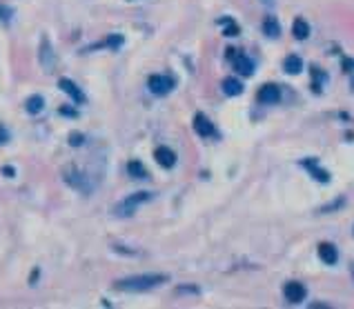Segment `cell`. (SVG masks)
Masks as SVG:
<instances>
[{"label": "cell", "instance_id": "obj_28", "mask_svg": "<svg viewBox=\"0 0 354 309\" xmlns=\"http://www.w3.org/2000/svg\"><path fill=\"white\" fill-rule=\"evenodd\" d=\"M60 113H65V116L67 113H69V116H76V111H71V109H60Z\"/></svg>", "mask_w": 354, "mask_h": 309}, {"label": "cell", "instance_id": "obj_6", "mask_svg": "<svg viewBox=\"0 0 354 309\" xmlns=\"http://www.w3.org/2000/svg\"><path fill=\"white\" fill-rule=\"evenodd\" d=\"M256 98H258V103H263V105H274V103H278V100H281V89H278V85H272V83L263 85V87L258 89Z\"/></svg>", "mask_w": 354, "mask_h": 309}, {"label": "cell", "instance_id": "obj_15", "mask_svg": "<svg viewBox=\"0 0 354 309\" xmlns=\"http://www.w3.org/2000/svg\"><path fill=\"white\" fill-rule=\"evenodd\" d=\"M263 31H265V36L276 38L278 33H281V25H278V20L274 18V16H265V20H263Z\"/></svg>", "mask_w": 354, "mask_h": 309}, {"label": "cell", "instance_id": "obj_20", "mask_svg": "<svg viewBox=\"0 0 354 309\" xmlns=\"http://www.w3.org/2000/svg\"><path fill=\"white\" fill-rule=\"evenodd\" d=\"M220 25H223L225 27V36H238V33H240V29H238V25L236 23H234V20L232 18H223V20H220Z\"/></svg>", "mask_w": 354, "mask_h": 309}, {"label": "cell", "instance_id": "obj_27", "mask_svg": "<svg viewBox=\"0 0 354 309\" xmlns=\"http://www.w3.org/2000/svg\"><path fill=\"white\" fill-rule=\"evenodd\" d=\"M3 171H5V176H9V178L13 176V169H11V167H5V169H3Z\"/></svg>", "mask_w": 354, "mask_h": 309}, {"label": "cell", "instance_id": "obj_8", "mask_svg": "<svg viewBox=\"0 0 354 309\" xmlns=\"http://www.w3.org/2000/svg\"><path fill=\"white\" fill-rule=\"evenodd\" d=\"M194 131H196L198 136H203V138L216 136V129H214V125L210 123V118L203 116V113H196V116H194Z\"/></svg>", "mask_w": 354, "mask_h": 309}, {"label": "cell", "instance_id": "obj_19", "mask_svg": "<svg viewBox=\"0 0 354 309\" xmlns=\"http://www.w3.org/2000/svg\"><path fill=\"white\" fill-rule=\"evenodd\" d=\"M27 111L29 113H40L43 111V107H45V100H43V96H31L29 100H27Z\"/></svg>", "mask_w": 354, "mask_h": 309}, {"label": "cell", "instance_id": "obj_24", "mask_svg": "<svg viewBox=\"0 0 354 309\" xmlns=\"http://www.w3.org/2000/svg\"><path fill=\"white\" fill-rule=\"evenodd\" d=\"M345 203V200L343 198H339L337 200V203H332V205H327V207H323V209H321V211H332V209H337V207H341V205H343Z\"/></svg>", "mask_w": 354, "mask_h": 309}, {"label": "cell", "instance_id": "obj_16", "mask_svg": "<svg viewBox=\"0 0 354 309\" xmlns=\"http://www.w3.org/2000/svg\"><path fill=\"white\" fill-rule=\"evenodd\" d=\"M283 69L287 73H301V69H303V60H301L299 56H287L283 60Z\"/></svg>", "mask_w": 354, "mask_h": 309}, {"label": "cell", "instance_id": "obj_2", "mask_svg": "<svg viewBox=\"0 0 354 309\" xmlns=\"http://www.w3.org/2000/svg\"><path fill=\"white\" fill-rule=\"evenodd\" d=\"M147 200H152V194L150 191L132 194V196H127L123 203H118L116 207H114V214H116V216H120V218H127V216H132V214L138 209V205L147 203Z\"/></svg>", "mask_w": 354, "mask_h": 309}, {"label": "cell", "instance_id": "obj_7", "mask_svg": "<svg viewBox=\"0 0 354 309\" xmlns=\"http://www.w3.org/2000/svg\"><path fill=\"white\" fill-rule=\"evenodd\" d=\"M58 87H60V89H63V91H65L67 96H69L76 105H83L85 100H87V98H85V93L80 91V87H78L76 83H71L69 78H60V80H58Z\"/></svg>", "mask_w": 354, "mask_h": 309}, {"label": "cell", "instance_id": "obj_3", "mask_svg": "<svg viewBox=\"0 0 354 309\" xmlns=\"http://www.w3.org/2000/svg\"><path fill=\"white\" fill-rule=\"evenodd\" d=\"M147 87H150V91L154 96H167L174 87V80L170 76H158V73H154V76H150V80H147Z\"/></svg>", "mask_w": 354, "mask_h": 309}, {"label": "cell", "instance_id": "obj_29", "mask_svg": "<svg viewBox=\"0 0 354 309\" xmlns=\"http://www.w3.org/2000/svg\"><path fill=\"white\" fill-rule=\"evenodd\" d=\"M260 5H265V7H270V5H274V0H258Z\"/></svg>", "mask_w": 354, "mask_h": 309}, {"label": "cell", "instance_id": "obj_5", "mask_svg": "<svg viewBox=\"0 0 354 309\" xmlns=\"http://www.w3.org/2000/svg\"><path fill=\"white\" fill-rule=\"evenodd\" d=\"M65 183L71 185L73 189L83 191V194H89L91 191V185L87 183V176H85V173H80V171H76V169H67L65 171Z\"/></svg>", "mask_w": 354, "mask_h": 309}, {"label": "cell", "instance_id": "obj_21", "mask_svg": "<svg viewBox=\"0 0 354 309\" xmlns=\"http://www.w3.org/2000/svg\"><path fill=\"white\" fill-rule=\"evenodd\" d=\"M120 45H123V36H118V33H116V36H109L105 40V47H109V49H118Z\"/></svg>", "mask_w": 354, "mask_h": 309}, {"label": "cell", "instance_id": "obj_22", "mask_svg": "<svg viewBox=\"0 0 354 309\" xmlns=\"http://www.w3.org/2000/svg\"><path fill=\"white\" fill-rule=\"evenodd\" d=\"M83 140H85L83 133H76V131L69 133V145L71 147H80V145H83Z\"/></svg>", "mask_w": 354, "mask_h": 309}, {"label": "cell", "instance_id": "obj_13", "mask_svg": "<svg viewBox=\"0 0 354 309\" xmlns=\"http://www.w3.org/2000/svg\"><path fill=\"white\" fill-rule=\"evenodd\" d=\"M234 67H236V71L240 73V76H252V71H254L252 60L247 56H243V53H238V56L234 58Z\"/></svg>", "mask_w": 354, "mask_h": 309}, {"label": "cell", "instance_id": "obj_11", "mask_svg": "<svg viewBox=\"0 0 354 309\" xmlns=\"http://www.w3.org/2000/svg\"><path fill=\"white\" fill-rule=\"evenodd\" d=\"M319 258L323 260L325 265H334L339 260V252H337V247L330 245V243H321L319 245Z\"/></svg>", "mask_w": 354, "mask_h": 309}, {"label": "cell", "instance_id": "obj_17", "mask_svg": "<svg viewBox=\"0 0 354 309\" xmlns=\"http://www.w3.org/2000/svg\"><path fill=\"white\" fill-rule=\"evenodd\" d=\"M223 91L227 93V96H238V93L243 91V85H240L236 78H225L223 80Z\"/></svg>", "mask_w": 354, "mask_h": 309}, {"label": "cell", "instance_id": "obj_25", "mask_svg": "<svg viewBox=\"0 0 354 309\" xmlns=\"http://www.w3.org/2000/svg\"><path fill=\"white\" fill-rule=\"evenodd\" d=\"M7 140H9V133H7V129L3 125H0V145H5Z\"/></svg>", "mask_w": 354, "mask_h": 309}, {"label": "cell", "instance_id": "obj_12", "mask_svg": "<svg viewBox=\"0 0 354 309\" xmlns=\"http://www.w3.org/2000/svg\"><path fill=\"white\" fill-rule=\"evenodd\" d=\"M51 45L49 40H47V36H43V40H40V63H43L45 69H51L53 65V53H51Z\"/></svg>", "mask_w": 354, "mask_h": 309}, {"label": "cell", "instance_id": "obj_9", "mask_svg": "<svg viewBox=\"0 0 354 309\" xmlns=\"http://www.w3.org/2000/svg\"><path fill=\"white\" fill-rule=\"evenodd\" d=\"M154 158H156V163L160 167H165V169H172V167L176 165V153H174L170 147H156Z\"/></svg>", "mask_w": 354, "mask_h": 309}, {"label": "cell", "instance_id": "obj_10", "mask_svg": "<svg viewBox=\"0 0 354 309\" xmlns=\"http://www.w3.org/2000/svg\"><path fill=\"white\" fill-rule=\"evenodd\" d=\"M301 165H303L305 169L310 171L312 176L319 180V183H330V173H327L325 169H321V167H319V163H316V158H305V160H303V163H301Z\"/></svg>", "mask_w": 354, "mask_h": 309}, {"label": "cell", "instance_id": "obj_18", "mask_svg": "<svg viewBox=\"0 0 354 309\" xmlns=\"http://www.w3.org/2000/svg\"><path fill=\"white\" fill-rule=\"evenodd\" d=\"M127 171H129V176L132 178H147V169L143 165L138 163V160H129V165H127Z\"/></svg>", "mask_w": 354, "mask_h": 309}, {"label": "cell", "instance_id": "obj_14", "mask_svg": "<svg viewBox=\"0 0 354 309\" xmlns=\"http://www.w3.org/2000/svg\"><path fill=\"white\" fill-rule=\"evenodd\" d=\"M292 33H294V38L296 40H305L307 36H310V25H307L303 18H296L294 20V25H292Z\"/></svg>", "mask_w": 354, "mask_h": 309}, {"label": "cell", "instance_id": "obj_4", "mask_svg": "<svg viewBox=\"0 0 354 309\" xmlns=\"http://www.w3.org/2000/svg\"><path fill=\"white\" fill-rule=\"evenodd\" d=\"M283 296H285L287 303L299 305L305 300V287L301 283H296V280H290V283H285V287H283Z\"/></svg>", "mask_w": 354, "mask_h": 309}, {"label": "cell", "instance_id": "obj_23", "mask_svg": "<svg viewBox=\"0 0 354 309\" xmlns=\"http://www.w3.org/2000/svg\"><path fill=\"white\" fill-rule=\"evenodd\" d=\"M176 294H198V287H176Z\"/></svg>", "mask_w": 354, "mask_h": 309}, {"label": "cell", "instance_id": "obj_1", "mask_svg": "<svg viewBox=\"0 0 354 309\" xmlns=\"http://www.w3.org/2000/svg\"><path fill=\"white\" fill-rule=\"evenodd\" d=\"M163 283H167L165 274H143V276H132V278L116 280V283H114V289L138 294V292H150V289H154V287H160Z\"/></svg>", "mask_w": 354, "mask_h": 309}, {"label": "cell", "instance_id": "obj_26", "mask_svg": "<svg viewBox=\"0 0 354 309\" xmlns=\"http://www.w3.org/2000/svg\"><path fill=\"white\" fill-rule=\"evenodd\" d=\"M343 67H347L345 71H354V60H350V58H345L343 60Z\"/></svg>", "mask_w": 354, "mask_h": 309}]
</instances>
